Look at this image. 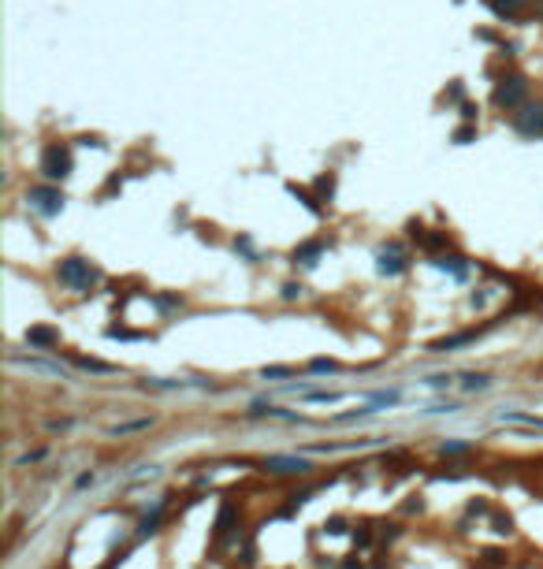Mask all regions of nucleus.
<instances>
[{"instance_id": "f257e3e1", "label": "nucleus", "mask_w": 543, "mask_h": 569, "mask_svg": "<svg viewBox=\"0 0 543 569\" xmlns=\"http://www.w3.org/2000/svg\"><path fill=\"white\" fill-rule=\"evenodd\" d=\"M60 283H68L71 290H90L97 283V272L90 268V261H82V257H68V261L60 265Z\"/></svg>"}, {"instance_id": "f03ea898", "label": "nucleus", "mask_w": 543, "mask_h": 569, "mask_svg": "<svg viewBox=\"0 0 543 569\" xmlns=\"http://www.w3.org/2000/svg\"><path fill=\"white\" fill-rule=\"evenodd\" d=\"M41 171L53 179V183L56 179H68L71 175V153L63 149V145H48L45 156H41Z\"/></svg>"}, {"instance_id": "7ed1b4c3", "label": "nucleus", "mask_w": 543, "mask_h": 569, "mask_svg": "<svg viewBox=\"0 0 543 569\" xmlns=\"http://www.w3.org/2000/svg\"><path fill=\"white\" fill-rule=\"evenodd\" d=\"M26 201H30V208H38L41 216H56L63 208V193L56 186H34L26 193Z\"/></svg>"}, {"instance_id": "20e7f679", "label": "nucleus", "mask_w": 543, "mask_h": 569, "mask_svg": "<svg viewBox=\"0 0 543 569\" xmlns=\"http://www.w3.org/2000/svg\"><path fill=\"white\" fill-rule=\"evenodd\" d=\"M376 257H380V272H384V275H399V272H406V265H409V253L399 246V242L384 246Z\"/></svg>"}, {"instance_id": "39448f33", "label": "nucleus", "mask_w": 543, "mask_h": 569, "mask_svg": "<svg viewBox=\"0 0 543 569\" xmlns=\"http://www.w3.org/2000/svg\"><path fill=\"white\" fill-rule=\"evenodd\" d=\"M260 465H265V473H309L312 469L305 458H290V454H272Z\"/></svg>"}, {"instance_id": "423d86ee", "label": "nucleus", "mask_w": 543, "mask_h": 569, "mask_svg": "<svg viewBox=\"0 0 543 569\" xmlns=\"http://www.w3.org/2000/svg\"><path fill=\"white\" fill-rule=\"evenodd\" d=\"M514 127H517L521 134H529V138L543 134V105H529V108H521V112H517V119H514Z\"/></svg>"}, {"instance_id": "0eeeda50", "label": "nucleus", "mask_w": 543, "mask_h": 569, "mask_svg": "<svg viewBox=\"0 0 543 569\" xmlns=\"http://www.w3.org/2000/svg\"><path fill=\"white\" fill-rule=\"evenodd\" d=\"M524 93H529V83H524V78H510L506 86L495 90V101H499L502 108H514V105L524 101Z\"/></svg>"}, {"instance_id": "6e6552de", "label": "nucleus", "mask_w": 543, "mask_h": 569, "mask_svg": "<svg viewBox=\"0 0 543 569\" xmlns=\"http://www.w3.org/2000/svg\"><path fill=\"white\" fill-rule=\"evenodd\" d=\"M320 253H324V246H320V242H305L302 250H294V265H305V268H312V265H317V257H320Z\"/></svg>"}, {"instance_id": "1a4fd4ad", "label": "nucleus", "mask_w": 543, "mask_h": 569, "mask_svg": "<svg viewBox=\"0 0 543 569\" xmlns=\"http://www.w3.org/2000/svg\"><path fill=\"white\" fill-rule=\"evenodd\" d=\"M26 339H30L34 346H53L60 335H56L53 328H30V331H26Z\"/></svg>"}, {"instance_id": "9d476101", "label": "nucleus", "mask_w": 543, "mask_h": 569, "mask_svg": "<svg viewBox=\"0 0 543 569\" xmlns=\"http://www.w3.org/2000/svg\"><path fill=\"white\" fill-rule=\"evenodd\" d=\"M487 4L495 8L499 15H506V19H510V15H517L524 4H529V0H487Z\"/></svg>"}, {"instance_id": "9b49d317", "label": "nucleus", "mask_w": 543, "mask_h": 569, "mask_svg": "<svg viewBox=\"0 0 543 569\" xmlns=\"http://www.w3.org/2000/svg\"><path fill=\"white\" fill-rule=\"evenodd\" d=\"M473 331H462V335H450V339H443V343H436L432 350H454V346H465V343H473Z\"/></svg>"}, {"instance_id": "f8f14e48", "label": "nucleus", "mask_w": 543, "mask_h": 569, "mask_svg": "<svg viewBox=\"0 0 543 569\" xmlns=\"http://www.w3.org/2000/svg\"><path fill=\"white\" fill-rule=\"evenodd\" d=\"M487 383H491V376H484V372H469V376H462L465 391H484Z\"/></svg>"}, {"instance_id": "ddd939ff", "label": "nucleus", "mask_w": 543, "mask_h": 569, "mask_svg": "<svg viewBox=\"0 0 543 569\" xmlns=\"http://www.w3.org/2000/svg\"><path fill=\"white\" fill-rule=\"evenodd\" d=\"M436 265H439V268H450V272L458 275V280H462V275H465V265H462V257H439Z\"/></svg>"}, {"instance_id": "4468645a", "label": "nucleus", "mask_w": 543, "mask_h": 569, "mask_svg": "<svg viewBox=\"0 0 543 569\" xmlns=\"http://www.w3.org/2000/svg\"><path fill=\"white\" fill-rule=\"evenodd\" d=\"M142 428H149V420H135V425H116V428H112V435H127V432H142Z\"/></svg>"}, {"instance_id": "2eb2a0df", "label": "nucleus", "mask_w": 543, "mask_h": 569, "mask_svg": "<svg viewBox=\"0 0 543 569\" xmlns=\"http://www.w3.org/2000/svg\"><path fill=\"white\" fill-rule=\"evenodd\" d=\"M78 365L86 368V372H116L112 365H101V361H78Z\"/></svg>"}, {"instance_id": "dca6fc26", "label": "nucleus", "mask_w": 543, "mask_h": 569, "mask_svg": "<svg viewBox=\"0 0 543 569\" xmlns=\"http://www.w3.org/2000/svg\"><path fill=\"white\" fill-rule=\"evenodd\" d=\"M275 376H294V368H265V380H275Z\"/></svg>"}, {"instance_id": "f3484780", "label": "nucleus", "mask_w": 543, "mask_h": 569, "mask_svg": "<svg viewBox=\"0 0 543 569\" xmlns=\"http://www.w3.org/2000/svg\"><path fill=\"white\" fill-rule=\"evenodd\" d=\"M312 372H335V361H312Z\"/></svg>"}, {"instance_id": "a211bd4d", "label": "nucleus", "mask_w": 543, "mask_h": 569, "mask_svg": "<svg viewBox=\"0 0 543 569\" xmlns=\"http://www.w3.org/2000/svg\"><path fill=\"white\" fill-rule=\"evenodd\" d=\"M469 450V443H447L443 447V454H465Z\"/></svg>"}, {"instance_id": "6ab92c4d", "label": "nucleus", "mask_w": 543, "mask_h": 569, "mask_svg": "<svg viewBox=\"0 0 543 569\" xmlns=\"http://www.w3.org/2000/svg\"><path fill=\"white\" fill-rule=\"evenodd\" d=\"M298 294H302V287H294V283L283 287V298H298Z\"/></svg>"}]
</instances>
